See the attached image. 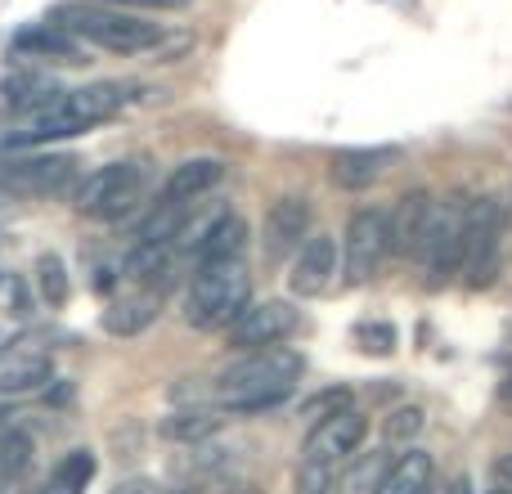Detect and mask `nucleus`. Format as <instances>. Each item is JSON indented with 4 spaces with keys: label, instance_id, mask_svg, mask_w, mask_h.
Here are the masks:
<instances>
[{
    "label": "nucleus",
    "instance_id": "1",
    "mask_svg": "<svg viewBox=\"0 0 512 494\" xmlns=\"http://www.w3.org/2000/svg\"><path fill=\"white\" fill-rule=\"evenodd\" d=\"M126 104L122 86L99 81V86H77V90H59L50 104L18 113L14 122L0 131V153H18V149H50L59 140H77L90 126L108 122L117 108Z\"/></svg>",
    "mask_w": 512,
    "mask_h": 494
},
{
    "label": "nucleus",
    "instance_id": "2",
    "mask_svg": "<svg viewBox=\"0 0 512 494\" xmlns=\"http://www.w3.org/2000/svg\"><path fill=\"white\" fill-rule=\"evenodd\" d=\"M306 373V355L292 346H261L243 351L230 369L216 378V405L225 414H265L283 405L297 378Z\"/></svg>",
    "mask_w": 512,
    "mask_h": 494
},
{
    "label": "nucleus",
    "instance_id": "3",
    "mask_svg": "<svg viewBox=\"0 0 512 494\" xmlns=\"http://www.w3.org/2000/svg\"><path fill=\"white\" fill-rule=\"evenodd\" d=\"M50 18L59 27H68L81 45H99V50L113 54H149L167 41L162 23H149L144 14H131V9L99 5V0H63Z\"/></svg>",
    "mask_w": 512,
    "mask_h": 494
},
{
    "label": "nucleus",
    "instance_id": "4",
    "mask_svg": "<svg viewBox=\"0 0 512 494\" xmlns=\"http://www.w3.org/2000/svg\"><path fill=\"white\" fill-rule=\"evenodd\" d=\"M252 301V274L239 261L198 265L185 292V324L198 333H225L239 319V310Z\"/></svg>",
    "mask_w": 512,
    "mask_h": 494
},
{
    "label": "nucleus",
    "instance_id": "5",
    "mask_svg": "<svg viewBox=\"0 0 512 494\" xmlns=\"http://www.w3.org/2000/svg\"><path fill=\"white\" fill-rule=\"evenodd\" d=\"M149 194V162L140 158H122L108 162V167L81 176L77 194H72V207H77L86 221H122Z\"/></svg>",
    "mask_w": 512,
    "mask_h": 494
},
{
    "label": "nucleus",
    "instance_id": "6",
    "mask_svg": "<svg viewBox=\"0 0 512 494\" xmlns=\"http://www.w3.org/2000/svg\"><path fill=\"white\" fill-rule=\"evenodd\" d=\"M81 185V162L54 149L0 153V189L18 198H68Z\"/></svg>",
    "mask_w": 512,
    "mask_h": 494
},
{
    "label": "nucleus",
    "instance_id": "7",
    "mask_svg": "<svg viewBox=\"0 0 512 494\" xmlns=\"http://www.w3.org/2000/svg\"><path fill=\"white\" fill-rule=\"evenodd\" d=\"M463 221H468V203L459 198L432 203L423 243H418V261L427 265V288H445L454 274H463Z\"/></svg>",
    "mask_w": 512,
    "mask_h": 494
},
{
    "label": "nucleus",
    "instance_id": "8",
    "mask_svg": "<svg viewBox=\"0 0 512 494\" xmlns=\"http://www.w3.org/2000/svg\"><path fill=\"white\" fill-rule=\"evenodd\" d=\"M391 256L387 247V207H360L346 221V239H342V274L351 288L369 283L382 270V261Z\"/></svg>",
    "mask_w": 512,
    "mask_h": 494
},
{
    "label": "nucleus",
    "instance_id": "9",
    "mask_svg": "<svg viewBox=\"0 0 512 494\" xmlns=\"http://www.w3.org/2000/svg\"><path fill=\"white\" fill-rule=\"evenodd\" d=\"M499 212L495 198H477L468 203V221H463V274H468L472 288H486L499 270Z\"/></svg>",
    "mask_w": 512,
    "mask_h": 494
},
{
    "label": "nucleus",
    "instance_id": "10",
    "mask_svg": "<svg viewBox=\"0 0 512 494\" xmlns=\"http://www.w3.org/2000/svg\"><path fill=\"white\" fill-rule=\"evenodd\" d=\"M297 328V310L288 301H248L239 310L230 328H225V342L234 351H261V346H283V337H292Z\"/></svg>",
    "mask_w": 512,
    "mask_h": 494
},
{
    "label": "nucleus",
    "instance_id": "11",
    "mask_svg": "<svg viewBox=\"0 0 512 494\" xmlns=\"http://www.w3.org/2000/svg\"><path fill=\"white\" fill-rule=\"evenodd\" d=\"M364 436H369V418L351 405V409H342V414H333V418L310 423V436H306V445H301V459L342 463V459H351V454H360Z\"/></svg>",
    "mask_w": 512,
    "mask_h": 494
},
{
    "label": "nucleus",
    "instance_id": "12",
    "mask_svg": "<svg viewBox=\"0 0 512 494\" xmlns=\"http://www.w3.org/2000/svg\"><path fill=\"white\" fill-rule=\"evenodd\" d=\"M243 243H248V225H243V216L221 212L207 225H198V230H185L176 247H185L189 261H194V270H198V265H216V261H239Z\"/></svg>",
    "mask_w": 512,
    "mask_h": 494
},
{
    "label": "nucleus",
    "instance_id": "13",
    "mask_svg": "<svg viewBox=\"0 0 512 494\" xmlns=\"http://www.w3.org/2000/svg\"><path fill=\"white\" fill-rule=\"evenodd\" d=\"M310 221H315L310 198H301V194L279 198V203L265 212V256H270V261L297 256V247L310 239Z\"/></svg>",
    "mask_w": 512,
    "mask_h": 494
},
{
    "label": "nucleus",
    "instance_id": "14",
    "mask_svg": "<svg viewBox=\"0 0 512 494\" xmlns=\"http://www.w3.org/2000/svg\"><path fill=\"white\" fill-rule=\"evenodd\" d=\"M9 50L18 54V59H45V63H86V45L77 41V36L68 32V27H59L54 18H45V23H27L14 32V41H9Z\"/></svg>",
    "mask_w": 512,
    "mask_h": 494
},
{
    "label": "nucleus",
    "instance_id": "15",
    "mask_svg": "<svg viewBox=\"0 0 512 494\" xmlns=\"http://www.w3.org/2000/svg\"><path fill=\"white\" fill-rule=\"evenodd\" d=\"M333 274H337V243L328 234H310L297 247V256H292L288 288H292V297H319V292H328Z\"/></svg>",
    "mask_w": 512,
    "mask_h": 494
},
{
    "label": "nucleus",
    "instance_id": "16",
    "mask_svg": "<svg viewBox=\"0 0 512 494\" xmlns=\"http://www.w3.org/2000/svg\"><path fill=\"white\" fill-rule=\"evenodd\" d=\"M162 315V292L158 288H135L122 292L104 306L99 324H104L108 337H140L144 328H153V319Z\"/></svg>",
    "mask_w": 512,
    "mask_h": 494
},
{
    "label": "nucleus",
    "instance_id": "17",
    "mask_svg": "<svg viewBox=\"0 0 512 494\" xmlns=\"http://www.w3.org/2000/svg\"><path fill=\"white\" fill-rule=\"evenodd\" d=\"M427 216H432V194H427V189H414V194L396 198V207H387V247H391V256H418Z\"/></svg>",
    "mask_w": 512,
    "mask_h": 494
},
{
    "label": "nucleus",
    "instance_id": "18",
    "mask_svg": "<svg viewBox=\"0 0 512 494\" xmlns=\"http://www.w3.org/2000/svg\"><path fill=\"white\" fill-rule=\"evenodd\" d=\"M400 162L396 144H378V149H342L333 153V185L337 189H369Z\"/></svg>",
    "mask_w": 512,
    "mask_h": 494
},
{
    "label": "nucleus",
    "instance_id": "19",
    "mask_svg": "<svg viewBox=\"0 0 512 494\" xmlns=\"http://www.w3.org/2000/svg\"><path fill=\"white\" fill-rule=\"evenodd\" d=\"M221 180H225V162L221 158H189L167 176L158 203H198V198H207Z\"/></svg>",
    "mask_w": 512,
    "mask_h": 494
},
{
    "label": "nucleus",
    "instance_id": "20",
    "mask_svg": "<svg viewBox=\"0 0 512 494\" xmlns=\"http://www.w3.org/2000/svg\"><path fill=\"white\" fill-rule=\"evenodd\" d=\"M432 477H436L432 454L418 450V445H409L400 459H391V468L382 472V481H378L373 494H427L432 490Z\"/></svg>",
    "mask_w": 512,
    "mask_h": 494
},
{
    "label": "nucleus",
    "instance_id": "21",
    "mask_svg": "<svg viewBox=\"0 0 512 494\" xmlns=\"http://www.w3.org/2000/svg\"><path fill=\"white\" fill-rule=\"evenodd\" d=\"M32 463H36L32 432H23V427H5V432H0V494L23 486L27 472H32Z\"/></svg>",
    "mask_w": 512,
    "mask_h": 494
},
{
    "label": "nucleus",
    "instance_id": "22",
    "mask_svg": "<svg viewBox=\"0 0 512 494\" xmlns=\"http://www.w3.org/2000/svg\"><path fill=\"white\" fill-rule=\"evenodd\" d=\"M0 95H5V104L14 108V113H32V108L50 104V99L59 95V86H54L45 72L23 68V72H9V77L0 81Z\"/></svg>",
    "mask_w": 512,
    "mask_h": 494
},
{
    "label": "nucleus",
    "instance_id": "23",
    "mask_svg": "<svg viewBox=\"0 0 512 494\" xmlns=\"http://www.w3.org/2000/svg\"><path fill=\"white\" fill-rule=\"evenodd\" d=\"M90 481H95V454L72 450V454H63V459L54 463V472L32 494H86Z\"/></svg>",
    "mask_w": 512,
    "mask_h": 494
},
{
    "label": "nucleus",
    "instance_id": "24",
    "mask_svg": "<svg viewBox=\"0 0 512 494\" xmlns=\"http://www.w3.org/2000/svg\"><path fill=\"white\" fill-rule=\"evenodd\" d=\"M216 427H221V414H216V409L194 405V409H176V414H167L158 432L167 436V441L198 445V441H207V436H216Z\"/></svg>",
    "mask_w": 512,
    "mask_h": 494
},
{
    "label": "nucleus",
    "instance_id": "25",
    "mask_svg": "<svg viewBox=\"0 0 512 494\" xmlns=\"http://www.w3.org/2000/svg\"><path fill=\"white\" fill-rule=\"evenodd\" d=\"M50 382V360L41 351H14L0 360V391H32Z\"/></svg>",
    "mask_w": 512,
    "mask_h": 494
},
{
    "label": "nucleus",
    "instance_id": "26",
    "mask_svg": "<svg viewBox=\"0 0 512 494\" xmlns=\"http://www.w3.org/2000/svg\"><path fill=\"white\" fill-rule=\"evenodd\" d=\"M32 279H36V292H41L45 306L59 310L63 301H68L72 283H68V265H63V256H54V252L36 256V274H32Z\"/></svg>",
    "mask_w": 512,
    "mask_h": 494
},
{
    "label": "nucleus",
    "instance_id": "27",
    "mask_svg": "<svg viewBox=\"0 0 512 494\" xmlns=\"http://www.w3.org/2000/svg\"><path fill=\"white\" fill-rule=\"evenodd\" d=\"M387 468H391L387 454H364V459L355 463V468L342 477V490H346V494H373V490H378V481H382V472H387Z\"/></svg>",
    "mask_w": 512,
    "mask_h": 494
},
{
    "label": "nucleus",
    "instance_id": "28",
    "mask_svg": "<svg viewBox=\"0 0 512 494\" xmlns=\"http://www.w3.org/2000/svg\"><path fill=\"white\" fill-rule=\"evenodd\" d=\"M423 409L418 405H400L387 414V423H382V436H387V445H409L418 441V432H423Z\"/></svg>",
    "mask_w": 512,
    "mask_h": 494
},
{
    "label": "nucleus",
    "instance_id": "29",
    "mask_svg": "<svg viewBox=\"0 0 512 494\" xmlns=\"http://www.w3.org/2000/svg\"><path fill=\"white\" fill-rule=\"evenodd\" d=\"M342 409H351V391L346 387H328V391H315L310 400H301V418H310V423L333 418V414H342Z\"/></svg>",
    "mask_w": 512,
    "mask_h": 494
},
{
    "label": "nucleus",
    "instance_id": "30",
    "mask_svg": "<svg viewBox=\"0 0 512 494\" xmlns=\"http://www.w3.org/2000/svg\"><path fill=\"white\" fill-rule=\"evenodd\" d=\"M337 481V463H310L301 459L297 468V494H328Z\"/></svg>",
    "mask_w": 512,
    "mask_h": 494
},
{
    "label": "nucleus",
    "instance_id": "31",
    "mask_svg": "<svg viewBox=\"0 0 512 494\" xmlns=\"http://www.w3.org/2000/svg\"><path fill=\"white\" fill-rule=\"evenodd\" d=\"M99 5H113V9H131V14H140V9H185L189 0H99Z\"/></svg>",
    "mask_w": 512,
    "mask_h": 494
},
{
    "label": "nucleus",
    "instance_id": "32",
    "mask_svg": "<svg viewBox=\"0 0 512 494\" xmlns=\"http://www.w3.org/2000/svg\"><path fill=\"white\" fill-rule=\"evenodd\" d=\"M108 494H158V486H153V481H144V477H131V481H117Z\"/></svg>",
    "mask_w": 512,
    "mask_h": 494
},
{
    "label": "nucleus",
    "instance_id": "33",
    "mask_svg": "<svg viewBox=\"0 0 512 494\" xmlns=\"http://www.w3.org/2000/svg\"><path fill=\"white\" fill-rule=\"evenodd\" d=\"M490 477H495V486L512 490V454H504V459H495V468H490Z\"/></svg>",
    "mask_w": 512,
    "mask_h": 494
},
{
    "label": "nucleus",
    "instance_id": "34",
    "mask_svg": "<svg viewBox=\"0 0 512 494\" xmlns=\"http://www.w3.org/2000/svg\"><path fill=\"white\" fill-rule=\"evenodd\" d=\"M499 400H504V405H512V373L504 378V387H499Z\"/></svg>",
    "mask_w": 512,
    "mask_h": 494
},
{
    "label": "nucleus",
    "instance_id": "35",
    "mask_svg": "<svg viewBox=\"0 0 512 494\" xmlns=\"http://www.w3.org/2000/svg\"><path fill=\"white\" fill-rule=\"evenodd\" d=\"M486 494H512V490H504V486H490Z\"/></svg>",
    "mask_w": 512,
    "mask_h": 494
}]
</instances>
